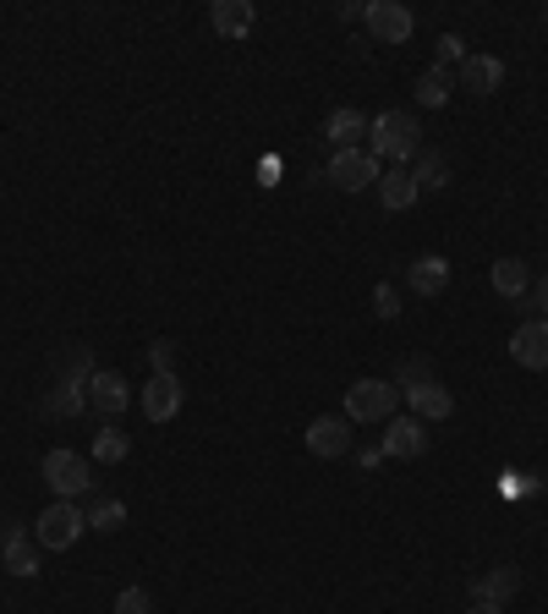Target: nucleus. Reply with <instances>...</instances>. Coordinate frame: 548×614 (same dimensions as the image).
Listing matches in <instances>:
<instances>
[{
    "label": "nucleus",
    "mask_w": 548,
    "mask_h": 614,
    "mask_svg": "<svg viewBox=\"0 0 548 614\" xmlns=\"http://www.w3.org/2000/svg\"><path fill=\"white\" fill-rule=\"evenodd\" d=\"M368 154L373 159H417L422 154V127L411 121L407 110H379L373 127H368Z\"/></svg>",
    "instance_id": "1"
},
{
    "label": "nucleus",
    "mask_w": 548,
    "mask_h": 614,
    "mask_svg": "<svg viewBox=\"0 0 548 614\" xmlns=\"http://www.w3.org/2000/svg\"><path fill=\"white\" fill-rule=\"evenodd\" d=\"M83 527H88V516H83L72 499H50L44 516L33 521V543H39L44 554H61V549H72V543L83 538Z\"/></svg>",
    "instance_id": "2"
},
{
    "label": "nucleus",
    "mask_w": 548,
    "mask_h": 614,
    "mask_svg": "<svg viewBox=\"0 0 548 614\" xmlns=\"http://www.w3.org/2000/svg\"><path fill=\"white\" fill-rule=\"evenodd\" d=\"M401 406V390L390 379H357L346 390V423H390Z\"/></svg>",
    "instance_id": "3"
},
{
    "label": "nucleus",
    "mask_w": 548,
    "mask_h": 614,
    "mask_svg": "<svg viewBox=\"0 0 548 614\" xmlns=\"http://www.w3.org/2000/svg\"><path fill=\"white\" fill-rule=\"evenodd\" d=\"M39 472H44V483H50L55 499H77V494L94 488V466H88V456H77V451H50Z\"/></svg>",
    "instance_id": "4"
},
{
    "label": "nucleus",
    "mask_w": 548,
    "mask_h": 614,
    "mask_svg": "<svg viewBox=\"0 0 548 614\" xmlns=\"http://www.w3.org/2000/svg\"><path fill=\"white\" fill-rule=\"evenodd\" d=\"M88 379H94V362H88V351L77 346L72 362H66V373H61V384H55V395L44 401V412H55V417H77V412L88 406Z\"/></svg>",
    "instance_id": "5"
},
{
    "label": "nucleus",
    "mask_w": 548,
    "mask_h": 614,
    "mask_svg": "<svg viewBox=\"0 0 548 614\" xmlns=\"http://www.w3.org/2000/svg\"><path fill=\"white\" fill-rule=\"evenodd\" d=\"M324 176H329L340 192H362V187H373L384 170H379V159H373L368 149H340L335 159H329V170H324Z\"/></svg>",
    "instance_id": "6"
},
{
    "label": "nucleus",
    "mask_w": 548,
    "mask_h": 614,
    "mask_svg": "<svg viewBox=\"0 0 548 614\" xmlns=\"http://www.w3.org/2000/svg\"><path fill=\"white\" fill-rule=\"evenodd\" d=\"M362 22H368V33H373L379 44H407L411 28H417V17H411L401 0H373V6L362 11Z\"/></svg>",
    "instance_id": "7"
},
{
    "label": "nucleus",
    "mask_w": 548,
    "mask_h": 614,
    "mask_svg": "<svg viewBox=\"0 0 548 614\" xmlns=\"http://www.w3.org/2000/svg\"><path fill=\"white\" fill-rule=\"evenodd\" d=\"M181 401H187V384H181L176 373H154V379L143 384V417H148V423H170V417L181 412Z\"/></svg>",
    "instance_id": "8"
},
{
    "label": "nucleus",
    "mask_w": 548,
    "mask_h": 614,
    "mask_svg": "<svg viewBox=\"0 0 548 614\" xmlns=\"http://www.w3.org/2000/svg\"><path fill=\"white\" fill-rule=\"evenodd\" d=\"M384 456H396V460H417L422 451H428V423L422 417H390L384 423V445H379Z\"/></svg>",
    "instance_id": "9"
},
{
    "label": "nucleus",
    "mask_w": 548,
    "mask_h": 614,
    "mask_svg": "<svg viewBox=\"0 0 548 614\" xmlns=\"http://www.w3.org/2000/svg\"><path fill=\"white\" fill-rule=\"evenodd\" d=\"M88 406H99L105 417H122V412L133 406V384H127L116 368H94V379H88Z\"/></svg>",
    "instance_id": "10"
},
{
    "label": "nucleus",
    "mask_w": 548,
    "mask_h": 614,
    "mask_svg": "<svg viewBox=\"0 0 548 614\" xmlns=\"http://www.w3.org/2000/svg\"><path fill=\"white\" fill-rule=\"evenodd\" d=\"M39 543L33 538H22V527L17 521H0V560H6V571L11 576H39Z\"/></svg>",
    "instance_id": "11"
},
{
    "label": "nucleus",
    "mask_w": 548,
    "mask_h": 614,
    "mask_svg": "<svg viewBox=\"0 0 548 614\" xmlns=\"http://www.w3.org/2000/svg\"><path fill=\"white\" fill-rule=\"evenodd\" d=\"M368 127H373V116H362L357 105H340V110H329L324 116V138L340 149H362V138H368Z\"/></svg>",
    "instance_id": "12"
},
{
    "label": "nucleus",
    "mask_w": 548,
    "mask_h": 614,
    "mask_svg": "<svg viewBox=\"0 0 548 614\" xmlns=\"http://www.w3.org/2000/svg\"><path fill=\"white\" fill-rule=\"evenodd\" d=\"M302 440H307V451H313V456L335 460V456H346V451H351V423H346V417H313Z\"/></svg>",
    "instance_id": "13"
},
{
    "label": "nucleus",
    "mask_w": 548,
    "mask_h": 614,
    "mask_svg": "<svg viewBox=\"0 0 548 614\" xmlns=\"http://www.w3.org/2000/svg\"><path fill=\"white\" fill-rule=\"evenodd\" d=\"M510 357H516L521 368L544 373L548 368V318H533V324H521V329L510 335Z\"/></svg>",
    "instance_id": "14"
},
{
    "label": "nucleus",
    "mask_w": 548,
    "mask_h": 614,
    "mask_svg": "<svg viewBox=\"0 0 548 614\" xmlns=\"http://www.w3.org/2000/svg\"><path fill=\"white\" fill-rule=\"evenodd\" d=\"M209 22H214V33L220 39H247L253 33V22H259V11H253V0H214L209 6Z\"/></svg>",
    "instance_id": "15"
},
{
    "label": "nucleus",
    "mask_w": 548,
    "mask_h": 614,
    "mask_svg": "<svg viewBox=\"0 0 548 614\" xmlns=\"http://www.w3.org/2000/svg\"><path fill=\"white\" fill-rule=\"evenodd\" d=\"M407 412H411V417H422V423H439V417H450V412H455V395H450L439 379L411 384V390H407Z\"/></svg>",
    "instance_id": "16"
},
{
    "label": "nucleus",
    "mask_w": 548,
    "mask_h": 614,
    "mask_svg": "<svg viewBox=\"0 0 548 614\" xmlns=\"http://www.w3.org/2000/svg\"><path fill=\"white\" fill-rule=\"evenodd\" d=\"M516 587H521V571L516 565H494V571H483L477 582H472V604H510L516 599Z\"/></svg>",
    "instance_id": "17"
},
{
    "label": "nucleus",
    "mask_w": 548,
    "mask_h": 614,
    "mask_svg": "<svg viewBox=\"0 0 548 614\" xmlns=\"http://www.w3.org/2000/svg\"><path fill=\"white\" fill-rule=\"evenodd\" d=\"M455 83H461L466 94H494V88L505 83V61H499V55H466Z\"/></svg>",
    "instance_id": "18"
},
{
    "label": "nucleus",
    "mask_w": 548,
    "mask_h": 614,
    "mask_svg": "<svg viewBox=\"0 0 548 614\" xmlns=\"http://www.w3.org/2000/svg\"><path fill=\"white\" fill-rule=\"evenodd\" d=\"M407 286H411V297H439V292L450 286V258L422 253V258L407 269Z\"/></svg>",
    "instance_id": "19"
},
{
    "label": "nucleus",
    "mask_w": 548,
    "mask_h": 614,
    "mask_svg": "<svg viewBox=\"0 0 548 614\" xmlns=\"http://www.w3.org/2000/svg\"><path fill=\"white\" fill-rule=\"evenodd\" d=\"M488 280H494V292H499V297H510V303H521V297H527V286H533V275H527V264H521V258H494Z\"/></svg>",
    "instance_id": "20"
},
{
    "label": "nucleus",
    "mask_w": 548,
    "mask_h": 614,
    "mask_svg": "<svg viewBox=\"0 0 548 614\" xmlns=\"http://www.w3.org/2000/svg\"><path fill=\"white\" fill-rule=\"evenodd\" d=\"M417 198H422V192H417V176H411L407 165H401V170H390V176H379V203H384V209H396V214H401V209H411Z\"/></svg>",
    "instance_id": "21"
},
{
    "label": "nucleus",
    "mask_w": 548,
    "mask_h": 614,
    "mask_svg": "<svg viewBox=\"0 0 548 614\" xmlns=\"http://www.w3.org/2000/svg\"><path fill=\"white\" fill-rule=\"evenodd\" d=\"M411 176H417V192H444L450 187V159L439 149H422L417 165H411Z\"/></svg>",
    "instance_id": "22"
},
{
    "label": "nucleus",
    "mask_w": 548,
    "mask_h": 614,
    "mask_svg": "<svg viewBox=\"0 0 548 614\" xmlns=\"http://www.w3.org/2000/svg\"><path fill=\"white\" fill-rule=\"evenodd\" d=\"M417 105H422V110L450 105V66H428V72L417 77Z\"/></svg>",
    "instance_id": "23"
},
{
    "label": "nucleus",
    "mask_w": 548,
    "mask_h": 614,
    "mask_svg": "<svg viewBox=\"0 0 548 614\" xmlns=\"http://www.w3.org/2000/svg\"><path fill=\"white\" fill-rule=\"evenodd\" d=\"M83 516H88L94 532H122V527H127V505H122V499H94Z\"/></svg>",
    "instance_id": "24"
},
{
    "label": "nucleus",
    "mask_w": 548,
    "mask_h": 614,
    "mask_svg": "<svg viewBox=\"0 0 548 614\" xmlns=\"http://www.w3.org/2000/svg\"><path fill=\"white\" fill-rule=\"evenodd\" d=\"M127 456H133V440H127L122 428H99V440H94V460H99V466H122Z\"/></svg>",
    "instance_id": "25"
},
{
    "label": "nucleus",
    "mask_w": 548,
    "mask_h": 614,
    "mask_svg": "<svg viewBox=\"0 0 548 614\" xmlns=\"http://www.w3.org/2000/svg\"><path fill=\"white\" fill-rule=\"evenodd\" d=\"M373 313L379 318H401V292L384 280V286H373Z\"/></svg>",
    "instance_id": "26"
},
{
    "label": "nucleus",
    "mask_w": 548,
    "mask_h": 614,
    "mask_svg": "<svg viewBox=\"0 0 548 614\" xmlns=\"http://www.w3.org/2000/svg\"><path fill=\"white\" fill-rule=\"evenodd\" d=\"M433 379V368L422 362V357H411V362H401V379H396V390H411V384H428Z\"/></svg>",
    "instance_id": "27"
},
{
    "label": "nucleus",
    "mask_w": 548,
    "mask_h": 614,
    "mask_svg": "<svg viewBox=\"0 0 548 614\" xmlns=\"http://www.w3.org/2000/svg\"><path fill=\"white\" fill-rule=\"evenodd\" d=\"M116 614H154V599H148L143 587H127V593L116 599Z\"/></svg>",
    "instance_id": "28"
},
{
    "label": "nucleus",
    "mask_w": 548,
    "mask_h": 614,
    "mask_svg": "<svg viewBox=\"0 0 548 614\" xmlns=\"http://www.w3.org/2000/svg\"><path fill=\"white\" fill-rule=\"evenodd\" d=\"M148 362H154V373H170V362H176V346H170V340H154V346H148Z\"/></svg>",
    "instance_id": "29"
},
{
    "label": "nucleus",
    "mask_w": 548,
    "mask_h": 614,
    "mask_svg": "<svg viewBox=\"0 0 548 614\" xmlns=\"http://www.w3.org/2000/svg\"><path fill=\"white\" fill-rule=\"evenodd\" d=\"M450 61H466V44H461L455 33H444V39H439V66H450Z\"/></svg>",
    "instance_id": "30"
},
{
    "label": "nucleus",
    "mask_w": 548,
    "mask_h": 614,
    "mask_svg": "<svg viewBox=\"0 0 548 614\" xmlns=\"http://www.w3.org/2000/svg\"><path fill=\"white\" fill-rule=\"evenodd\" d=\"M259 181H264V187L280 181V159H259Z\"/></svg>",
    "instance_id": "31"
},
{
    "label": "nucleus",
    "mask_w": 548,
    "mask_h": 614,
    "mask_svg": "<svg viewBox=\"0 0 548 614\" xmlns=\"http://www.w3.org/2000/svg\"><path fill=\"white\" fill-rule=\"evenodd\" d=\"M533 307H538V313H544V318H548V275H544V280H538V292H533Z\"/></svg>",
    "instance_id": "32"
},
{
    "label": "nucleus",
    "mask_w": 548,
    "mask_h": 614,
    "mask_svg": "<svg viewBox=\"0 0 548 614\" xmlns=\"http://www.w3.org/2000/svg\"><path fill=\"white\" fill-rule=\"evenodd\" d=\"M466 614H505V610H499V604H472Z\"/></svg>",
    "instance_id": "33"
},
{
    "label": "nucleus",
    "mask_w": 548,
    "mask_h": 614,
    "mask_svg": "<svg viewBox=\"0 0 548 614\" xmlns=\"http://www.w3.org/2000/svg\"><path fill=\"white\" fill-rule=\"evenodd\" d=\"M544 17H548V11H544Z\"/></svg>",
    "instance_id": "34"
}]
</instances>
